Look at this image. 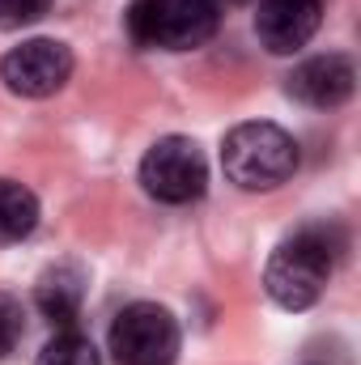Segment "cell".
<instances>
[{"mask_svg": "<svg viewBox=\"0 0 361 365\" xmlns=\"http://www.w3.org/2000/svg\"><path fill=\"white\" fill-rule=\"evenodd\" d=\"M51 9V0H0V26H30Z\"/></svg>", "mask_w": 361, "mask_h": 365, "instance_id": "cell-13", "label": "cell"}, {"mask_svg": "<svg viewBox=\"0 0 361 365\" xmlns=\"http://www.w3.org/2000/svg\"><path fill=\"white\" fill-rule=\"evenodd\" d=\"M208 4L221 13V9H238V4H251V0H208Z\"/></svg>", "mask_w": 361, "mask_h": 365, "instance_id": "cell-14", "label": "cell"}, {"mask_svg": "<svg viewBox=\"0 0 361 365\" xmlns=\"http://www.w3.org/2000/svg\"><path fill=\"white\" fill-rule=\"evenodd\" d=\"M179 344V319L158 302H132L111 323V353L119 365H175Z\"/></svg>", "mask_w": 361, "mask_h": 365, "instance_id": "cell-4", "label": "cell"}, {"mask_svg": "<svg viewBox=\"0 0 361 365\" xmlns=\"http://www.w3.org/2000/svg\"><path fill=\"white\" fill-rule=\"evenodd\" d=\"M81 302H86V272L77 264H56L34 284V306L56 327H73L81 314Z\"/></svg>", "mask_w": 361, "mask_h": 365, "instance_id": "cell-9", "label": "cell"}, {"mask_svg": "<svg viewBox=\"0 0 361 365\" xmlns=\"http://www.w3.org/2000/svg\"><path fill=\"white\" fill-rule=\"evenodd\" d=\"M336 234L327 225H306L293 238H285L268 259L264 272V289L276 306L285 310H306L323 297L327 280H332V264H336Z\"/></svg>", "mask_w": 361, "mask_h": 365, "instance_id": "cell-1", "label": "cell"}, {"mask_svg": "<svg viewBox=\"0 0 361 365\" xmlns=\"http://www.w3.org/2000/svg\"><path fill=\"white\" fill-rule=\"evenodd\" d=\"M289 98H298L302 106H315V110H332L340 102H349L357 90V68L349 56H315V60H302L293 73H289Z\"/></svg>", "mask_w": 361, "mask_h": 365, "instance_id": "cell-7", "label": "cell"}, {"mask_svg": "<svg viewBox=\"0 0 361 365\" xmlns=\"http://www.w3.org/2000/svg\"><path fill=\"white\" fill-rule=\"evenodd\" d=\"M21 331H26V314H21V302H17L13 293H0V357H9V353L17 349Z\"/></svg>", "mask_w": 361, "mask_h": 365, "instance_id": "cell-12", "label": "cell"}, {"mask_svg": "<svg viewBox=\"0 0 361 365\" xmlns=\"http://www.w3.org/2000/svg\"><path fill=\"white\" fill-rule=\"evenodd\" d=\"M34 365H98V349H93L90 336L64 327L60 336H51V340L43 344V353H39Z\"/></svg>", "mask_w": 361, "mask_h": 365, "instance_id": "cell-11", "label": "cell"}, {"mask_svg": "<svg viewBox=\"0 0 361 365\" xmlns=\"http://www.w3.org/2000/svg\"><path fill=\"white\" fill-rule=\"evenodd\" d=\"M73 77V51L56 38H30L0 60V81L21 98H51Z\"/></svg>", "mask_w": 361, "mask_h": 365, "instance_id": "cell-6", "label": "cell"}, {"mask_svg": "<svg viewBox=\"0 0 361 365\" xmlns=\"http://www.w3.org/2000/svg\"><path fill=\"white\" fill-rule=\"evenodd\" d=\"M141 182L153 200L162 204H191L208 187V166L195 140L187 136H162L145 162H141Z\"/></svg>", "mask_w": 361, "mask_h": 365, "instance_id": "cell-5", "label": "cell"}, {"mask_svg": "<svg viewBox=\"0 0 361 365\" xmlns=\"http://www.w3.org/2000/svg\"><path fill=\"white\" fill-rule=\"evenodd\" d=\"M221 166L243 191H272L298 170V145L276 123H238L221 145Z\"/></svg>", "mask_w": 361, "mask_h": 365, "instance_id": "cell-2", "label": "cell"}, {"mask_svg": "<svg viewBox=\"0 0 361 365\" xmlns=\"http://www.w3.org/2000/svg\"><path fill=\"white\" fill-rule=\"evenodd\" d=\"M221 13L208 0H132L128 34L136 47L162 51H191L217 34Z\"/></svg>", "mask_w": 361, "mask_h": 365, "instance_id": "cell-3", "label": "cell"}, {"mask_svg": "<svg viewBox=\"0 0 361 365\" xmlns=\"http://www.w3.org/2000/svg\"><path fill=\"white\" fill-rule=\"evenodd\" d=\"M39 225V200L30 187L13 179H0V247H13L30 238Z\"/></svg>", "mask_w": 361, "mask_h": 365, "instance_id": "cell-10", "label": "cell"}, {"mask_svg": "<svg viewBox=\"0 0 361 365\" xmlns=\"http://www.w3.org/2000/svg\"><path fill=\"white\" fill-rule=\"evenodd\" d=\"M323 21V0H260L255 34L272 56L302 51Z\"/></svg>", "mask_w": 361, "mask_h": 365, "instance_id": "cell-8", "label": "cell"}]
</instances>
